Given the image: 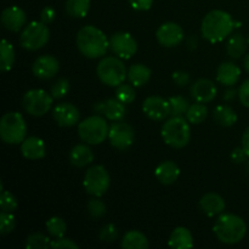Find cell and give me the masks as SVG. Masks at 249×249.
I'll list each match as a JSON object with an SVG mask.
<instances>
[{
  "label": "cell",
  "mask_w": 249,
  "mask_h": 249,
  "mask_svg": "<svg viewBox=\"0 0 249 249\" xmlns=\"http://www.w3.org/2000/svg\"><path fill=\"white\" fill-rule=\"evenodd\" d=\"M168 245L170 248L174 249H187L194 247V237L192 233L190 232L189 229L179 226L175 230H173L170 235Z\"/></svg>",
  "instance_id": "obj_24"
},
{
  "label": "cell",
  "mask_w": 249,
  "mask_h": 249,
  "mask_svg": "<svg viewBox=\"0 0 249 249\" xmlns=\"http://www.w3.org/2000/svg\"><path fill=\"white\" fill-rule=\"evenodd\" d=\"M199 208L206 215L208 216H215L219 215L225 209V201L223 197L214 192H209L206 194L199 201Z\"/></svg>",
  "instance_id": "obj_21"
},
{
  "label": "cell",
  "mask_w": 249,
  "mask_h": 249,
  "mask_svg": "<svg viewBox=\"0 0 249 249\" xmlns=\"http://www.w3.org/2000/svg\"><path fill=\"white\" fill-rule=\"evenodd\" d=\"M46 230L55 238L65 237L66 231H67V224L62 218L53 216V218L46 221Z\"/></svg>",
  "instance_id": "obj_33"
},
{
  "label": "cell",
  "mask_w": 249,
  "mask_h": 249,
  "mask_svg": "<svg viewBox=\"0 0 249 249\" xmlns=\"http://www.w3.org/2000/svg\"><path fill=\"white\" fill-rule=\"evenodd\" d=\"M70 160L74 167L83 168L94 160V153H92L91 148L89 146L84 145V143H79V145H75L71 150Z\"/></svg>",
  "instance_id": "obj_25"
},
{
  "label": "cell",
  "mask_w": 249,
  "mask_h": 249,
  "mask_svg": "<svg viewBox=\"0 0 249 249\" xmlns=\"http://www.w3.org/2000/svg\"><path fill=\"white\" fill-rule=\"evenodd\" d=\"M235 21L230 14L223 10H213L204 16L201 32L204 39L211 43H220L232 33Z\"/></svg>",
  "instance_id": "obj_1"
},
{
  "label": "cell",
  "mask_w": 249,
  "mask_h": 249,
  "mask_svg": "<svg viewBox=\"0 0 249 249\" xmlns=\"http://www.w3.org/2000/svg\"><path fill=\"white\" fill-rule=\"evenodd\" d=\"M216 238L226 245H236L245 238L247 225L241 216L235 214H221L213 228Z\"/></svg>",
  "instance_id": "obj_3"
},
{
  "label": "cell",
  "mask_w": 249,
  "mask_h": 249,
  "mask_svg": "<svg viewBox=\"0 0 249 249\" xmlns=\"http://www.w3.org/2000/svg\"><path fill=\"white\" fill-rule=\"evenodd\" d=\"M85 191L95 197L104 196L109 187L108 172L102 165H94L85 173L84 181Z\"/></svg>",
  "instance_id": "obj_10"
},
{
  "label": "cell",
  "mask_w": 249,
  "mask_h": 249,
  "mask_svg": "<svg viewBox=\"0 0 249 249\" xmlns=\"http://www.w3.org/2000/svg\"><path fill=\"white\" fill-rule=\"evenodd\" d=\"M55 17H56V11L53 7H51V6L44 7L43 11H41V15H40L41 22H44L45 24H49V23H51L53 19H55Z\"/></svg>",
  "instance_id": "obj_46"
},
{
  "label": "cell",
  "mask_w": 249,
  "mask_h": 249,
  "mask_svg": "<svg viewBox=\"0 0 249 249\" xmlns=\"http://www.w3.org/2000/svg\"><path fill=\"white\" fill-rule=\"evenodd\" d=\"M142 111L152 121H163L170 116L169 101L160 96H150L143 101Z\"/></svg>",
  "instance_id": "obj_14"
},
{
  "label": "cell",
  "mask_w": 249,
  "mask_h": 249,
  "mask_svg": "<svg viewBox=\"0 0 249 249\" xmlns=\"http://www.w3.org/2000/svg\"><path fill=\"white\" fill-rule=\"evenodd\" d=\"M248 41L243 38L242 34L236 33L231 36L228 43V53L231 58H240L247 50Z\"/></svg>",
  "instance_id": "obj_30"
},
{
  "label": "cell",
  "mask_w": 249,
  "mask_h": 249,
  "mask_svg": "<svg viewBox=\"0 0 249 249\" xmlns=\"http://www.w3.org/2000/svg\"><path fill=\"white\" fill-rule=\"evenodd\" d=\"M17 199L15 198L14 195L9 191H1V196H0V208L4 212H9L12 213L17 209Z\"/></svg>",
  "instance_id": "obj_40"
},
{
  "label": "cell",
  "mask_w": 249,
  "mask_h": 249,
  "mask_svg": "<svg viewBox=\"0 0 249 249\" xmlns=\"http://www.w3.org/2000/svg\"><path fill=\"white\" fill-rule=\"evenodd\" d=\"M243 66H245V70L247 71V73L249 74V53L246 55L245 60H243Z\"/></svg>",
  "instance_id": "obj_51"
},
{
  "label": "cell",
  "mask_w": 249,
  "mask_h": 249,
  "mask_svg": "<svg viewBox=\"0 0 249 249\" xmlns=\"http://www.w3.org/2000/svg\"><path fill=\"white\" fill-rule=\"evenodd\" d=\"M109 126L106 119L100 116H91L80 122L78 134L84 142L89 145H100L108 138Z\"/></svg>",
  "instance_id": "obj_6"
},
{
  "label": "cell",
  "mask_w": 249,
  "mask_h": 249,
  "mask_svg": "<svg viewBox=\"0 0 249 249\" xmlns=\"http://www.w3.org/2000/svg\"><path fill=\"white\" fill-rule=\"evenodd\" d=\"M15 226H16L15 216L9 212L1 211L0 213V232L1 235H7V233L12 232Z\"/></svg>",
  "instance_id": "obj_38"
},
{
  "label": "cell",
  "mask_w": 249,
  "mask_h": 249,
  "mask_svg": "<svg viewBox=\"0 0 249 249\" xmlns=\"http://www.w3.org/2000/svg\"><path fill=\"white\" fill-rule=\"evenodd\" d=\"M170 106V116L172 117H182L186 114L187 109H189L190 104L189 100L184 96H173L169 100Z\"/></svg>",
  "instance_id": "obj_34"
},
{
  "label": "cell",
  "mask_w": 249,
  "mask_h": 249,
  "mask_svg": "<svg viewBox=\"0 0 249 249\" xmlns=\"http://www.w3.org/2000/svg\"><path fill=\"white\" fill-rule=\"evenodd\" d=\"M247 153H246V151L243 150V147H238V148H235V150L231 152V160H232V162L237 163V164H240V163H243L246 160V158H247Z\"/></svg>",
  "instance_id": "obj_47"
},
{
  "label": "cell",
  "mask_w": 249,
  "mask_h": 249,
  "mask_svg": "<svg viewBox=\"0 0 249 249\" xmlns=\"http://www.w3.org/2000/svg\"><path fill=\"white\" fill-rule=\"evenodd\" d=\"M131 7L138 11H147L151 9L153 4V0H129Z\"/></svg>",
  "instance_id": "obj_45"
},
{
  "label": "cell",
  "mask_w": 249,
  "mask_h": 249,
  "mask_svg": "<svg viewBox=\"0 0 249 249\" xmlns=\"http://www.w3.org/2000/svg\"><path fill=\"white\" fill-rule=\"evenodd\" d=\"M184 29L174 22L163 23L156 32L158 43L165 48H174L184 40Z\"/></svg>",
  "instance_id": "obj_13"
},
{
  "label": "cell",
  "mask_w": 249,
  "mask_h": 249,
  "mask_svg": "<svg viewBox=\"0 0 249 249\" xmlns=\"http://www.w3.org/2000/svg\"><path fill=\"white\" fill-rule=\"evenodd\" d=\"M50 38L49 27L44 22L33 21L24 27L19 36V43L22 48L29 51H36L46 45Z\"/></svg>",
  "instance_id": "obj_8"
},
{
  "label": "cell",
  "mask_w": 249,
  "mask_h": 249,
  "mask_svg": "<svg viewBox=\"0 0 249 249\" xmlns=\"http://www.w3.org/2000/svg\"><path fill=\"white\" fill-rule=\"evenodd\" d=\"M155 175L158 181L163 185H172L179 179L180 168L178 164L172 160L162 162L155 170Z\"/></svg>",
  "instance_id": "obj_22"
},
{
  "label": "cell",
  "mask_w": 249,
  "mask_h": 249,
  "mask_svg": "<svg viewBox=\"0 0 249 249\" xmlns=\"http://www.w3.org/2000/svg\"><path fill=\"white\" fill-rule=\"evenodd\" d=\"M241 70L238 66L233 65L232 62L221 63L216 71V79L220 84L225 87H232L240 80Z\"/></svg>",
  "instance_id": "obj_23"
},
{
  "label": "cell",
  "mask_w": 249,
  "mask_h": 249,
  "mask_svg": "<svg viewBox=\"0 0 249 249\" xmlns=\"http://www.w3.org/2000/svg\"><path fill=\"white\" fill-rule=\"evenodd\" d=\"M189 45L190 49H195L197 46V39L195 36H190L189 38Z\"/></svg>",
  "instance_id": "obj_50"
},
{
  "label": "cell",
  "mask_w": 249,
  "mask_h": 249,
  "mask_svg": "<svg viewBox=\"0 0 249 249\" xmlns=\"http://www.w3.org/2000/svg\"><path fill=\"white\" fill-rule=\"evenodd\" d=\"M135 139V131L133 126L124 122H116L109 126L108 140L117 150H126L130 147Z\"/></svg>",
  "instance_id": "obj_11"
},
{
  "label": "cell",
  "mask_w": 249,
  "mask_h": 249,
  "mask_svg": "<svg viewBox=\"0 0 249 249\" xmlns=\"http://www.w3.org/2000/svg\"><path fill=\"white\" fill-rule=\"evenodd\" d=\"M53 119L60 126H73L79 121V109L73 104L63 102V104L57 105L53 111Z\"/></svg>",
  "instance_id": "obj_17"
},
{
  "label": "cell",
  "mask_w": 249,
  "mask_h": 249,
  "mask_svg": "<svg viewBox=\"0 0 249 249\" xmlns=\"http://www.w3.org/2000/svg\"><path fill=\"white\" fill-rule=\"evenodd\" d=\"M77 46L85 57L99 58L106 55L109 40L101 29L94 26H85L78 32Z\"/></svg>",
  "instance_id": "obj_2"
},
{
  "label": "cell",
  "mask_w": 249,
  "mask_h": 249,
  "mask_svg": "<svg viewBox=\"0 0 249 249\" xmlns=\"http://www.w3.org/2000/svg\"><path fill=\"white\" fill-rule=\"evenodd\" d=\"M208 116V109L202 102L191 105L186 112V119L192 124H201Z\"/></svg>",
  "instance_id": "obj_32"
},
{
  "label": "cell",
  "mask_w": 249,
  "mask_h": 249,
  "mask_svg": "<svg viewBox=\"0 0 249 249\" xmlns=\"http://www.w3.org/2000/svg\"><path fill=\"white\" fill-rule=\"evenodd\" d=\"M87 208H88V212H89L90 215L95 219L102 218V216L107 213L106 204L97 198L90 199V201L88 202Z\"/></svg>",
  "instance_id": "obj_39"
},
{
  "label": "cell",
  "mask_w": 249,
  "mask_h": 249,
  "mask_svg": "<svg viewBox=\"0 0 249 249\" xmlns=\"http://www.w3.org/2000/svg\"><path fill=\"white\" fill-rule=\"evenodd\" d=\"M51 248L53 249H61V248H73L77 249L79 246L74 242V241L70 240V238L66 237H60V238H55V240L51 241Z\"/></svg>",
  "instance_id": "obj_42"
},
{
  "label": "cell",
  "mask_w": 249,
  "mask_h": 249,
  "mask_svg": "<svg viewBox=\"0 0 249 249\" xmlns=\"http://www.w3.org/2000/svg\"><path fill=\"white\" fill-rule=\"evenodd\" d=\"M190 91H191L192 99L202 104L213 101L216 96L215 84L209 79H198L192 84Z\"/></svg>",
  "instance_id": "obj_19"
},
{
  "label": "cell",
  "mask_w": 249,
  "mask_h": 249,
  "mask_svg": "<svg viewBox=\"0 0 249 249\" xmlns=\"http://www.w3.org/2000/svg\"><path fill=\"white\" fill-rule=\"evenodd\" d=\"M173 80L177 85L179 87H185L190 83V74L189 73L184 72V71H178V72H174L172 75Z\"/></svg>",
  "instance_id": "obj_44"
},
{
  "label": "cell",
  "mask_w": 249,
  "mask_h": 249,
  "mask_svg": "<svg viewBox=\"0 0 249 249\" xmlns=\"http://www.w3.org/2000/svg\"><path fill=\"white\" fill-rule=\"evenodd\" d=\"M187 119L184 117H172L162 126V138L167 145L173 148H182L189 143L191 138Z\"/></svg>",
  "instance_id": "obj_4"
},
{
  "label": "cell",
  "mask_w": 249,
  "mask_h": 249,
  "mask_svg": "<svg viewBox=\"0 0 249 249\" xmlns=\"http://www.w3.org/2000/svg\"><path fill=\"white\" fill-rule=\"evenodd\" d=\"M15 62V50L11 43L2 39L1 45H0V70L2 72H7L12 68Z\"/></svg>",
  "instance_id": "obj_29"
},
{
  "label": "cell",
  "mask_w": 249,
  "mask_h": 249,
  "mask_svg": "<svg viewBox=\"0 0 249 249\" xmlns=\"http://www.w3.org/2000/svg\"><path fill=\"white\" fill-rule=\"evenodd\" d=\"M60 70V62L55 56L43 55L36 58L33 63V74L39 79H51Z\"/></svg>",
  "instance_id": "obj_16"
},
{
  "label": "cell",
  "mask_w": 249,
  "mask_h": 249,
  "mask_svg": "<svg viewBox=\"0 0 249 249\" xmlns=\"http://www.w3.org/2000/svg\"><path fill=\"white\" fill-rule=\"evenodd\" d=\"M51 245V241L49 240L48 236L43 235L40 232L32 233L26 240L27 249H45L49 248Z\"/></svg>",
  "instance_id": "obj_35"
},
{
  "label": "cell",
  "mask_w": 249,
  "mask_h": 249,
  "mask_svg": "<svg viewBox=\"0 0 249 249\" xmlns=\"http://www.w3.org/2000/svg\"><path fill=\"white\" fill-rule=\"evenodd\" d=\"M53 95L43 89L29 90L24 94L22 105L27 113L34 117H41L49 112L53 105Z\"/></svg>",
  "instance_id": "obj_9"
},
{
  "label": "cell",
  "mask_w": 249,
  "mask_h": 249,
  "mask_svg": "<svg viewBox=\"0 0 249 249\" xmlns=\"http://www.w3.org/2000/svg\"><path fill=\"white\" fill-rule=\"evenodd\" d=\"M109 48L118 57L129 60L138 51V44L131 34L118 32V33H114L109 39Z\"/></svg>",
  "instance_id": "obj_12"
},
{
  "label": "cell",
  "mask_w": 249,
  "mask_h": 249,
  "mask_svg": "<svg viewBox=\"0 0 249 249\" xmlns=\"http://www.w3.org/2000/svg\"><path fill=\"white\" fill-rule=\"evenodd\" d=\"M122 247L125 249H146L148 247L147 237L140 231L131 230L124 235Z\"/></svg>",
  "instance_id": "obj_28"
},
{
  "label": "cell",
  "mask_w": 249,
  "mask_h": 249,
  "mask_svg": "<svg viewBox=\"0 0 249 249\" xmlns=\"http://www.w3.org/2000/svg\"><path fill=\"white\" fill-rule=\"evenodd\" d=\"M236 96V90L235 89H229L228 91L224 94V100L226 101H230V100H233Z\"/></svg>",
  "instance_id": "obj_49"
},
{
  "label": "cell",
  "mask_w": 249,
  "mask_h": 249,
  "mask_svg": "<svg viewBox=\"0 0 249 249\" xmlns=\"http://www.w3.org/2000/svg\"><path fill=\"white\" fill-rule=\"evenodd\" d=\"M27 15L21 7L9 6L2 11L1 23L6 29L11 32H19V29L26 24Z\"/></svg>",
  "instance_id": "obj_18"
},
{
  "label": "cell",
  "mask_w": 249,
  "mask_h": 249,
  "mask_svg": "<svg viewBox=\"0 0 249 249\" xmlns=\"http://www.w3.org/2000/svg\"><path fill=\"white\" fill-rule=\"evenodd\" d=\"M21 152L27 160H41L46 155L45 143L41 139L31 136V138L24 139L23 142H21Z\"/></svg>",
  "instance_id": "obj_20"
},
{
  "label": "cell",
  "mask_w": 249,
  "mask_h": 249,
  "mask_svg": "<svg viewBox=\"0 0 249 249\" xmlns=\"http://www.w3.org/2000/svg\"><path fill=\"white\" fill-rule=\"evenodd\" d=\"M242 147L246 151L247 156L249 157V126L245 130L242 136Z\"/></svg>",
  "instance_id": "obj_48"
},
{
  "label": "cell",
  "mask_w": 249,
  "mask_h": 249,
  "mask_svg": "<svg viewBox=\"0 0 249 249\" xmlns=\"http://www.w3.org/2000/svg\"><path fill=\"white\" fill-rule=\"evenodd\" d=\"M238 97H240L241 104L249 108V79L245 80L238 89Z\"/></svg>",
  "instance_id": "obj_43"
},
{
  "label": "cell",
  "mask_w": 249,
  "mask_h": 249,
  "mask_svg": "<svg viewBox=\"0 0 249 249\" xmlns=\"http://www.w3.org/2000/svg\"><path fill=\"white\" fill-rule=\"evenodd\" d=\"M151 78V70L146 67L145 65L136 63V65L130 66L128 70V79L134 87L141 88L148 83Z\"/></svg>",
  "instance_id": "obj_26"
},
{
  "label": "cell",
  "mask_w": 249,
  "mask_h": 249,
  "mask_svg": "<svg viewBox=\"0 0 249 249\" xmlns=\"http://www.w3.org/2000/svg\"><path fill=\"white\" fill-rule=\"evenodd\" d=\"M27 125L18 112H7L0 121V138L5 143L17 145L26 139Z\"/></svg>",
  "instance_id": "obj_5"
},
{
  "label": "cell",
  "mask_w": 249,
  "mask_h": 249,
  "mask_svg": "<svg viewBox=\"0 0 249 249\" xmlns=\"http://www.w3.org/2000/svg\"><path fill=\"white\" fill-rule=\"evenodd\" d=\"M247 41H248V45H249V36H248V39H247Z\"/></svg>",
  "instance_id": "obj_52"
},
{
  "label": "cell",
  "mask_w": 249,
  "mask_h": 249,
  "mask_svg": "<svg viewBox=\"0 0 249 249\" xmlns=\"http://www.w3.org/2000/svg\"><path fill=\"white\" fill-rule=\"evenodd\" d=\"M213 118L219 125L221 126H232L237 122V114L228 105H219L214 108Z\"/></svg>",
  "instance_id": "obj_27"
},
{
  "label": "cell",
  "mask_w": 249,
  "mask_h": 249,
  "mask_svg": "<svg viewBox=\"0 0 249 249\" xmlns=\"http://www.w3.org/2000/svg\"><path fill=\"white\" fill-rule=\"evenodd\" d=\"M68 91H70V82L66 78H60L50 88V94L53 95V99H62Z\"/></svg>",
  "instance_id": "obj_37"
},
{
  "label": "cell",
  "mask_w": 249,
  "mask_h": 249,
  "mask_svg": "<svg viewBox=\"0 0 249 249\" xmlns=\"http://www.w3.org/2000/svg\"><path fill=\"white\" fill-rule=\"evenodd\" d=\"M94 109L96 113L102 114L107 119L114 122L122 121L126 114L125 104L119 101L117 97L116 99H108L97 102V104L94 105Z\"/></svg>",
  "instance_id": "obj_15"
},
{
  "label": "cell",
  "mask_w": 249,
  "mask_h": 249,
  "mask_svg": "<svg viewBox=\"0 0 249 249\" xmlns=\"http://www.w3.org/2000/svg\"><path fill=\"white\" fill-rule=\"evenodd\" d=\"M116 97L119 101L123 102V104H131L135 100V90H134V88L131 85L124 84L123 83V84L117 87Z\"/></svg>",
  "instance_id": "obj_36"
},
{
  "label": "cell",
  "mask_w": 249,
  "mask_h": 249,
  "mask_svg": "<svg viewBox=\"0 0 249 249\" xmlns=\"http://www.w3.org/2000/svg\"><path fill=\"white\" fill-rule=\"evenodd\" d=\"M96 72L100 80L108 87H118L123 84L125 78L128 77L124 63L114 56L102 58L97 65Z\"/></svg>",
  "instance_id": "obj_7"
},
{
  "label": "cell",
  "mask_w": 249,
  "mask_h": 249,
  "mask_svg": "<svg viewBox=\"0 0 249 249\" xmlns=\"http://www.w3.org/2000/svg\"><path fill=\"white\" fill-rule=\"evenodd\" d=\"M89 9L90 0H67L66 1V11L74 18L85 17L89 12Z\"/></svg>",
  "instance_id": "obj_31"
},
{
  "label": "cell",
  "mask_w": 249,
  "mask_h": 249,
  "mask_svg": "<svg viewBox=\"0 0 249 249\" xmlns=\"http://www.w3.org/2000/svg\"><path fill=\"white\" fill-rule=\"evenodd\" d=\"M99 237L102 242H114L118 237V229L113 224H107L100 230Z\"/></svg>",
  "instance_id": "obj_41"
}]
</instances>
